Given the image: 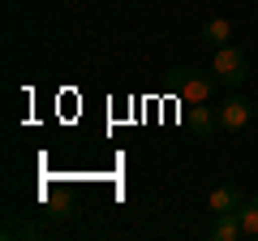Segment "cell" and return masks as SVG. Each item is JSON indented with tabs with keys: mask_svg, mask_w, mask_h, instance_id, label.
Instances as JSON below:
<instances>
[{
	"mask_svg": "<svg viewBox=\"0 0 258 241\" xmlns=\"http://www.w3.org/2000/svg\"><path fill=\"white\" fill-rule=\"evenodd\" d=\"M168 78H172V91H176V99H181L185 108H189V103H207V99H211V78L198 74V69L176 65Z\"/></svg>",
	"mask_w": 258,
	"mask_h": 241,
	"instance_id": "cell-1",
	"label": "cell"
},
{
	"mask_svg": "<svg viewBox=\"0 0 258 241\" xmlns=\"http://www.w3.org/2000/svg\"><path fill=\"white\" fill-rule=\"evenodd\" d=\"M237 237H245V228H241V215H237V211L215 215V224H211V241H237Z\"/></svg>",
	"mask_w": 258,
	"mask_h": 241,
	"instance_id": "cell-5",
	"label": "cell"
},
{
	"mask_svg": "<svg viewBox=\"0 0 258 241\" xmlns=\"http://www.w3.org/2000/svg\"><path fill=\"white\" fill-rule=\"evenodd\" d=\"M13 237H39V228H35V224H5V241H13Z\"/></svg>",
	"mask_w": 258,
	"mask_h": 241,
	"instance_id": "cell-9",
	"label": "cell"
},
{
	"mask_svg": "<svg viewBox=\"0 0 258 241\" xmlns=\"http://www.w3.org/2000/svg\"><path fill=\"white\" fill-rule=\"evenodd\" d=\"M249 116H254V103H249L245 95H228V99L220 103V112H215L220 130H228V134L245 130V125H249Z\"/></svg>",
	"mask_w": 258,
	"mask_h": 241,
	"instance_id": "cell-3",
	"label": "cell"
},
{
	"mask_svg": "<svg viewBox=\"0 0 258 241\" xmlns=\"http://www.w3.org/2000/svg\"><path fill=\"white\" fill-rule=\"evenodd\" d=\"M189 125H194L198 134H207L211 125H220V120H215L211 112H207V103H189Z\"/></svg>",
	"mask_w": 258,
	"mask_h": 241,
	"instance_id": "cell-8",
	"label": "cell"
},
{
	"mask_svg": "<svg viewBox=\"0 0 258 241\" xmlns=\"http://www.w3.org/2000/svg\"><path fill=\"white\" fill-rule=\"evenodd\" d=\"M198 39H203V43H211V47H224V43H232V22H228V18H211V22H203Z\"/></svg>",
	"mask_w": 258,
	"mask_h": 241,
	"instance_id": "cell-6",
	"label": "cell"
},
{
	"mask_svg": "<svg viewBox=\"0 0 258 241\" xmlns=\"http://www.w3.org/2000/svg\"><path fill=\"white\" fill-rule=\"evenodd\" d=\"M237 215H241V228H245V237H258V198H245Z\"/></svg>",
	"mask_w": 258,
	"mask_h": 241,
	"instance_id": "cell-7",
	"label": "cell"
},
{
	"mask_svg": "<svg viewBox=\"0 0 258 241\" xmlns=\"http://www.w3.org/2000/svg\"><path fill=\"white\" fill-rule=\"evenodd\" d=\"M241 203H245V194H241L232 181H224V186H215V190H211V198H207V211H211V215L241 211Z\"/></svg>",
	"mask_w": 258,
	"mask_h": 241,
	"instance_id": "cell-4",
	"label": "cell"
},
{
	"mask_svg": "<svg viewBox=\"0 0 258 241\" xmlns=\"http://www.w3.org/2000/svg\"><path fill=\"white\" fill-rule=\"evenodd\" d=\"M211 74L220 78V82H228V86H241V82L249 78V61H245V52H241V47H232V43L215 47Z\"/></svg>",
	"mask_w": 258,
	"mask_h": 241,
	"instance_id": "cell-2",
	"label": "cell"
}]
</instances>
